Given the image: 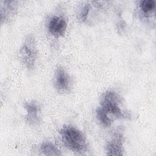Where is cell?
Masks as SVG:
<instances>
[{
    "label": "cell",
    "mask_w": 156,
    "mask_h": 156,
    "mask_svg": "<svg viewBox=\"0 0 156 156\" xmlns=\"http://www.w3.org/2000/svg\"><path fill=\"white\" fill-rule=\"evenodd\" d=\"M120 103L121 99L119 95L114 91H108L102 96L100 107L108 116L112 115L116 118H124L126 116L119 106Z\"/></svg>",
    "instance_id": "2"
},
{
    "label": "cell",
    "mask_w": 156,
    "mask_h": 156,
    "mask_svg": "<svg viewBox=\"0 0 156 156\" xmlns=\"http://www.w3.org/2000/svg\"><path fill=\"white\" fill-rule=\"evenodd\" d=\"M96 116L98 120L105 127H109L113 122L112 118H111L100 107L96 110Z\"/></svg>",
    "instance_id": "11"
},
{
    "label": "cell",
    "mask_w": 156,
    "mask_h": 156,
    "mask_svg": "<svg viewBox=\"0 0 156 156\" xmlns=\"http://www.w3.org/2000/svg\"><path fill=\"white\" fill-rule=\"evenodd\" d=\"M41 152L45 155H62L58 148L51 142H44L40 146Z\"/></svg>",
    "instance_id": "10"
},
{
    "label": "cell",
    "mask_w": 156,
    "mask_h": 156,
    "mask_svg": "<svg viewBox=\"0 0 156 156\" xmlns=\"http://www.w3.org/2000/svg\"><path fill=\"white\" fill-rule=\"evenodd\" d=\"M37 53L34 37L32 35H27L20 50V57L22 63L28 69H32L34 68Z\"/></svg>",
    "instance_id": "3"
},
{
    "label": "cell",
    "mask_w": 156,
    "mask_h": 156,
    "mask_svg": "<svg viewBox=\"0 0 156 156\" xmlns=\"http://www.w3.org/2000/svg\"><path fill=\"white\" fill-rule=\"evenodd\" d=\"M1 18L3 20H9L15 13L17 2L14 1H5L1 2Z\"/></svg>",
    "instance_id": "8"
},
{
    "label": "cell",
    "mask_w": 156,
    "mask_h": 156,
    "mask_svg": "<svg viewBox=\"0 0 156 156\" xmlns=\"http://www.w3.org/2000/svg\"><path fill=\"white\" fill-rule=\"evenodd\" d=\"M67 28V23L65 20L57 16H52L49 21L48 29L49 32L55 37L64 35Z\"/></svg>",
    "instance_id": "6"
},
{
    "label": "cell",
    "mask_w": 156,
    "mask_h": 156,
    "mask_svg": "<svg viewBox=\"0 0 156 156\" xmlns=\"http://www.w3.org/2000/svg\"><path fill=\"white\" fill-rule=\"evenodd\" d=\"M89 10H90L89 5L88 4H83L81 7L80 11L79 12V18L82 21L86 20L87 15L89 12Z\"/></svg>",
    "instance_id": "12"
},
{
    "label": "cell",
    "mask_w": 156,
    "mask_h": 156,
    "mask_svg": "<svg viewBox=\"0 0 156 156\" xmlns=\"http://www.w3.org/2000/svg\"><path fill=\"white\" fill-rule=\"evenodd\" d=\"M54 86L58 91L65 93L70 87V78L66 71L61 67H58L54 74Z\"/></svg>",
    "instance_id": "4"
},
{
    "label": "cell",
    "mask_w": 156,
    "mask_h": 156,
    "mask_svg": "<svg viewBox=\"0 0 156 156\" xmlns=\"http://www.w3.org/2000/svg\"><path fill=\"white\" fill-rule=\"evenodd\" d=\"M26 110L27 121L32 125H35L40 121V107L37 102L34 101L27 102L24 105Z\"/></svg>",
    "instance_id": "7"
},
{
    "label": "cell",
    "mask_w": 156,
    "mask_h": 156,
    "mask_svg": "<svg viewBox=\"0 0 156 156\" xmlns=\"http://www.w3.org/2000/svg\"><path fill=\"white\" fill-rule=\"evenodd\" d=\"M140 9L143 15L149 17L154 13L155 10V1L154 0H143L140 1Z\"/></svg>",
    "instance_id": "9"
},
{
    "label": "cell",
    "mask_w": 156,
    "mask_h": 156,
    "mask_svg": "<svg viewBox=\"0 0 156 156\" xmlns=\"http://www.w3.org/2000/svg\"><path fill=\"white\" fill-rule=\"evenodd\" d=\"M64 144L70 150L82 152L87 149V141L83 133L71 126H64L60 131Z\"/></svg>",
    "instance_id": "1"
},
{
    "label": "cell",
    "mask_w": 156,
    "mask_h": 156,
    "mask_svg": "<svg viewBox=\"0 0 156 156\" xmlns=\"http://www.w3.org/2000/svg\"><path fill=\"white\" fill-rule=\"evenodd\" d=\"M123 151L122 134L119 132L115 133L107 144V154L108 155H122Z\"/></svg>",
    "instance_id": "5"
}]
</instances>
